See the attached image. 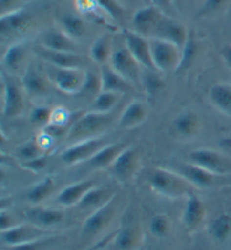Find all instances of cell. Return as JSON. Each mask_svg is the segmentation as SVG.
<instances>
[{"label":"cell","instance_id":"52a82bcc","mask_svg":"<svg viewBox=\"0 0 231 250\" xmlns=\"http://www.w3.org/2000/svg\"><path fill=\"white\" fill-rule=\"evenodd\" d=\"M108 64L134 87L139 83L141 84L142 69L144 68L139 64V62L129 52L126 45L117 47V49L114 47Z\"/></svg>","mask_w":231,"mask_h":250},{"label":"cell","instance_id":"f907efd6","mask_svg":"<svg viewBox=\"0 0 231 250\" xmlns=\"http://www.w3.org/2000/svg\"><path fill=\"white\" fill-rule=\"evenodd\" d=\"M17 223L18 222H16L12 213L3 208L1 209V213H0V231L10 229L12 227L16 226Z\"/></svg>","mask_w":231,"mask_h":250},{"label":"cell","instance_id":"ba28073f","mask_svg":"<svg viewBox=\"0 0 231 250\" xmlns=\"http://www.w3.org/2000/svg\"><path fill=\"white\" fill-rule=\"evenodd\" d=\"M105 145H107L105 135L101 138L73 143V145L67 146V148L61 152L60 159L67 166H77V165L89 161L95 156V153Z\"/></svg>","mask_w":231,"mask_h":250},{"label":"cell","instance_id":"603a6c76","mask_svg":"<svg viewBox=\"0 0 231 250\" xmlns=\"http://www.w3.org/2000/svg\"><path fill=\"white\" fill-rule=\"evenodd\" d=\"M149 109L145 102L140 99H133L126 106L117 120V126L121 130H132L140 126L148 119Z\"/></svg>","mask_w":231,"mask_h":250},{"label":"cell","instance_id":"e575fe53","mask_svg":"<svg viewBox=\"0 0 231 250\" xmlns=\"http://www.w3.org/2000/svg\"><path fill=\"white\" fill-rule=\"evenodd\" d=\"M122 96V94L102 90L91 102L93 111L100 113H113L116 106L119 105Z\"/></svg>","mask_w":231,"mask_h":250},{"label":"cell","instance_id":"816d5d0a","mask_svg":"<svg viewBox=\"0 0 231 250\" xmlns=\"http://www.w3.org/2000/svg\"><path fill=\"white\" fill-rule=\"evenodd\" d=\"M20 0H0V7H1V15L13 12V10L20 8L18 7Z\"/></svg>","mask_w":231,"mask_h":250},{"label":"cell","instance_id":"f1b7e54d","mask_svg":"<svg viewBox=\"0 0 231 250\" xmlns=\"http://www.w3.org/2000/svg\"><path fill=\"white\" fill-rule=\"evenodd\" d=\"M114 39L111 33H104L96 38L89 49L90 60L101 67L109 62L114 51Z\"/></svg>","mask_w":231,"mask_h":250},{"label":"cell","instance_id":"d6986e66","mask_svg":"<svg viewBox=\"0 0 231 250\" xmlns=\"http://www.w3.org/2000/svg\"><path fill=\"white\" fill-rule=\"evenodd\" d=\"M34 52L41 60L57 68L84 69L87 64L86 58L79 52H58L46 50L40 45L36 47Z\"/></svg>","mask_w":231,"mask_h":250},{"label":"cell","instance_id":"9c48e42d","mask_svg":"<svg viewBox=\"0 0 231 250\" xmlns=\"http://www.w3.org/2000/svg\"><path fill=\"white\" fill-rule=\"evenodd\" d=\"M141 167V156L138 149L134 146H127L114 164L108 169L113 177L120 183H129L134 179Z\"/></svg>","mask_w":231,"mask_h":250},{"label":"cell","instance_id":"9f6ffc18","mask_svg":"<svg viewBox=\"0 0 231 250\" xmlns=\"http://www.w3.org/2000/svg\"><path fill=\"white\" fill-rule=\"evenodd\" d=\"M225 192H227V193H231V185H228L227 187H225Z\"/></svg>","mask_w":231,"mask_h":250},{"label":"cell","instance_id":"44dd1931","mask_svg":"<svg viewBox=\"0 0 231 250\" xmlns=\"http://www.w3.org/2000/svg\"><path fill=\"white\" fill-rule=\"evenodd\" d=\"M32 17L23 7L13 10V12L1 15L0 17V34L3 39L12 38L31 26Z\"/></svg>","mask_w":231,"mask_h":250},{"label":"cell","instance_id":"ee69618b","mask_svg":"<svg viewBox=\"0 0 231 250\" xmlns=\"http://www.w3.org/2000/svg\"><path fill=\"white\" fill-rule=\"evenodd\" d=\"M70 117H71V113L69 112L64 106H58V107L53 108L52 116H51L49 124L54 125V126H59V127L69 128L68 124L70 122Z\"/></svg>","mask_w":231,"mask_h":250},{"label":"cell","instance_id":"cb8c5ba5","mask_svg":"<svg viewBox=\"0 0 231 250\" xmlns=\"http://www.w3.org/2000/svg\"><path fill=\"white\" fill-rule=\"evenodd\" d=\"M96 185V182L93 179H83V181L72 183L59 192L56 198L57 203L64 208L79 205L86 194Z\"/></svg>","mask_w":231,"mask_h":250},{"label":"cell","instance_id":"11a10c76","mask_svg":"<svg viewBox=\"0 0 231 250\" xmlns=\"http://www.w3.org/2000/svg\"><path fill=\"white\" fill-rule=\"evenodd\" d=\"M185 1L186 0H174V3H175V8L177 12H181L183 9V7L185 5Z\"/></svg>","mask_w":231,"mask_h":250},{"label":"cell","instance_id":"9a60e30c","mask_svg":"<svg viewBox=\"0 0 231 250\" xmlns=\"http://www.w3.org/2000/svg\"><path fill=\"white\" fill-rule=\"evenodd\" d=\"M179 172L186 181H188L194 188L208 189L214 187L219 182H221L223 176H219L213 172L209 171L208 169L199 166V165L190 163H181L174 169Z\"/></svg>","mask_w":231,"mask_h":250},{"label":"cell","instance_id":"680465c9","mask_svg":"<svg viewBox=\"0 0 231 250\" xmlns=\"http://www.w3.org/2000/svg\"><path fill=\"white\" fill-rule=\"evenodd\" d=\"M101 250H102V249H101Z\"/></svg>","mask_w":231,"mask_h":250},{"label":"cell","instance_id":"3957f363","mask_svg":"<svg viewBox=\"0 0 231 250\" xmlns=\"http://www.w3.org/2000/svg\"><path fill=\"white\" fill-rule=\"evenodd\" d=\"M149 40L155 69L161 73L178 71L182 63V49L160 39L151 38Z\"/></svg>","mask_w":231,"mask_h":250},{"label":"cell","instance_id":"2e32d148","mask_svg":"<svg viewBox=\"0 0 231 250\" xmlns=\"http://www.w3.org/2000/svg\"><path fill=\"white\" fill-rule=\"evenodd\" d=\"M189 34V31L186 28L184 24L181 23L178 20H176L174 16L165 15L161 18L160 23L157 26L156 31L153 32L151 38L170 42L175 44L176 46H178L179 49H183V46L188 42Z\"/></svg>","mask_w":231,"mask_h":250},{"label":"cell","instance_id":"8fae6325","mask_svg":"<svg viewBox=\"0 0 231 250\" xmlns=\"http://www.w3.org/2000/svg\"><path fill=\"white\" fill-rule=\"evenodd\" d=\"M21 84L26 96L32 99L45 97L50 93V86H52L46 72H43L34 61L29 62L21 76Z\"/></svg>","mask_w":231,"mask_h":250},{"label":"cell","instance_id":"74e56055","mask_svg":"<svg viewBox=\"0 0 231 250\" xmlns=\"http://www.w3.org/2000/svg\"><path fill=\"white\" fill-rule=\"evenodd\" d=\"M149 230L156 238H166L171 231V220L167 214H156L149 224Z\"/></svg>","mask_w":231,"mask_h":250},{"label":"cell","instance_id":"ab89813d","mask_svg":"<svg viewBox=\"0 0 231 250\" xmlns=\"http://www.w3.org/2000/svg\"><path fill=\"white\" fill-rule=\"evenodd\" d=\"M17 153L21 161L33 160V159H36V158L44 156V154H47L41 149V146H39L36 139H31L25 143H23V145L18 148Z\"/></svg>","mask_w":231,"mask_h":250},{"label":"cell","instance_id":"f35d334b","mask_svg":"<svg viewBox=\"0 0 231 250\" xmlns=\"http://www.w3.org/2000/svg\"><path fill=\"white\" fill-rule=\"evenodd\" d=\"M102 91V82L100 72L94 71H86V79L84 83L83 89L79 95L89 98L91 102Z\"/></svg>","mask_w":231,"mask_h":250},{"label":"cell","instance_id":"836d02e7","mask_svg":"<svg viewBox=\"0 0 231 250\" xmlns=\"http://www.w3.org/2000/svg\"><path fill=\"white\" fill-rule=\"evenodd\" d=\"M141 84L147 96L155 98L165 87L163 73L156 69H142Z\"/></svg>","mask_w":231,"mask_h":250},{"label":"cell","instance_id":"484cf974","mask_svg":"<svg viewBox=\"0 0 231 250\" xmlns=\"http://www.w3.org/2000/svg\"><path fill=\"white\" fill-rule=\"evenodd\" d=\"M25 218L28 222L43 229L49 230L50 228L58 226L64 220L63 211L52 208H41L36 205L35 208L25 211Z\"/></svg>","mask_w":231,"mask_h":250},{"label":"cell","instance_id":"ffe728a7","mask_svg":"<svg viewBox=\"0 0 231 250\" xmlns=\"http://www.w3.org/2000/svg\"><path fill=\"white\" fill-rule=\"evenodd\" d=\"M205 218H207V208L204 202L193 190L186 197L185 208L183 211V223L189 232H195L202 227Z\"/></svg>","mask_w":231,"mask_h":250},{"label":"cell","instance_id":"4dcf8cb0","mask_svg":"<svg viewBox=\"0 0 231 250\" xmlns=\"http://www.w3.org/2000/svg\"><path fill=\"white\" fill-rule=\"evenodd\" d=\"M114 197V190L107 188V187H102L96 185L86 194V196L84 197V200L82 202H80L78 207L82 208L96 209L103 207V205H105L106 203H108V202L112 201Z\"/></svg>","mask_w":231,"mask_h":250},{"label":"cell","instance_id":"7bdbcfd3","mask_svg":"<svg viewBox=\"0 0 231 250\" xmlns=\"http://www.w3.org/2000/svg\"><path fill=\"white\" fill-rule=\"evenodd\" d=\"M57 237L53 234L44 237L38 240L26 242V244H21L18 246H14V247H3L2 250H44L47 246H50L52 242L56 240Z\"/></svg>","mask_w":231,"mask_h":250},{"label":"cell","instance_id":"e0dca14e","mask_svg":"<svg viewBox=\"0 0 231 250\" xmlns=\"http://www.w3.org/2000/svg\"><path fill=\"white\" fill-rule=\"evenodd\" d=\"M124 45L129 50V52L134 57L144 69H155L151 58V47H150V40L139 33L126 29L123 32Z\"/></svg>","mask_w":231,"mask_h":250},{"label":"cell","instance_id":"83f0119b","mask_svg":"<svg viewBox=\"0 0 231 250\" xmlns=\"http://www.w3.org/2000/svg\"><path fill=\"white\" fill-rule=\"evenodd\" d=\"M100 76L102 82V90L104 91H113V93L124 95L134 89L133 84L119 75L108 63L101 65Z\"/></svg>","mask_w":231,"mask_h":250},{"label":"cell","instance_id":"4316f807","mask_svg":"<svg viewBox=\"0 0 231 250\" xmlns=\"http://www.w3.org/2000/svg\"><path fill=\"white\" fill-rule=\"evenodd\" d=\"M129 146L126 142H113L107 143L103 146L102 149L95 153V156L89 161H87V165L89 168L102 170V169H108L114 164L116 158L120 156L126 146Z\"/></svg>","mask_w":231,"mask_h":250},{"label":"cell","instance_id":"4fadbf2b","mask_svg":"<svg viewBox=\"0 0 231 250\" xmlns=\"http://www.w3.org/2000/svg\"><path fill=\"white\" fill-rule=\"evenodd\" d=\"M116 213V196L103 207L94 209L83 223L82 234L84 238L97 236L113 222Z\"/></svg>","mask_w":231,"mask_h":250},{"label":"cell","instance_id":"db71d44e","mask_svg":"<svg viewBox=\"0 0 231 250\" xmlns=\"http://www.w3.org/2000/svg\"><path fill=\"white\" fill-rule=\"evenodd\" d=\"M220 146H222L223 150H225V152H227L229 156H231V138L222 139L221 141H220Z\"/></svg>","mask_w":231,"mask_h":250},{"label":"cell","instance_id":"8d00e7d4","mask_svg":"<svg viewBox=\"0 0 231 250\" xmlns=\"http://www.w3.org/2000/svg\"><path fill=\"white\" fill-rule=\"evenodd\" d=\"M209 231L214 240L226 241L231 234V216L227 213H220L210 223Z\"/></svg>","mask_w":231,"mask_h":250},{"label":"cell","instance_id":"681fc988","mask_svg":"<svg viewBox=\"0 0 231 250\" xmlns=\"http://www.w3.org/2000/svg\"><path fill=\"white\" fill-rule=\"evenodd\" d=\"M35 139H36V141H38L39 146H41V149L45 153L49 152L50 150L53 148L54 142H56V139H54L53 137H51L49 133H46V132L43 130H41L40 134Z\"/></svg>","mask_w":231,"mask_h":250},{"label":"cell","instance_id":"f6af8a7d","mask_svg":"<svg viewBox=\"0 0 231 250\" xmlns=\"http://www.w3.org/2000/svg\"><path fill=\"white\" fill-rule=\"evenodd\" d=\"M195 40H194L193 35L189 34V38L188 40V42L182 49V63L181 67H179V70H183L189 65V62H192L193 58L195 57L196 51H197V45H196ZM178 70V71H179Z\"/></svg>","mask_w":231,"mask_h":250},{"label":"cell","instance_id":"b9f144b4","mask_svg":"<svg viewBox=\"0 0 231 250\" xmlns=\"http://www.w3.org/2000/svg\"><path fill=\"white\" fill-rule=\"evenodd\" d=\"M97 2L98 6H100V9L105 12L107 16L117 21H123L126 12L119 0H97Z\"/></svg>","mask_w":231,"mask_h":250},{"label":"cell","instance_id":"c3c4849f","mask_svg":"<svg viewBox=\"0 0 231 250\" xmlns=\"http://www.w3.org/2000/svg\"><path fill=\"white\" fill-rule=\"evenodd\" d=\"M150 5L155 6L156 8H158L160 12L168 16H174V14L177 12L175 8L174 0H151Z\"/></svg>","mask_w":231,"mask_h":250},{"label":"cell","instance_id":"ac0fdd59","mask_svg":"<svg viewBox=\"0 0 231 250\" xmlns=\"http://www.w3.org/2000/svg\"><path fill=\"white\" fill-rule=\"evenodd\" d=\"M165 16L163 12L152 5H147L135 12L131 18L132 31L150 39L160 23L161 18Z\"/></svg>","mask_w":231,"mask_h":250},{"label":"cell","instance_id":"f5cc1de1","mask_svg":"<svg viewBox=\"0 0 231 250\" xmlns=\"http://www.w3.org/2000/svg\"><path fill=\"white\" fill-rule=\"evenodd\" d=\"M220 56L223 61V63L228 69L231 70V43L227 44L220 51Z\"/></svg>","mask_w":231,"mask_h":250},{"label":"cell","instance_id":"6f0895ef","mask_svg":"<svg viewBox=\"0 0 231 250\" xmlns=\"http://www.w3.org/2000/svg\"><path fill=\"white\" fill-rule=\"evenodd\" d=\"M144 2H145L146 6L147 5H150V3H151V0H144Z\"/></svg>","mask_w":231,"mask_h":250},{"label":"cell","instance_id":"8992f818","mask_svg":"<svg viewBox=\"0 0 231 250\" xmlns=\"http://www.w3.org/2000/svg\"><path fill=\"white\" fill-rule=\"evenodd\" d=\"M190 163L208 169L209 171L223 177L231 175V156L210 148H199L189 153Z\"/></svg>","mask_w":231,"mask_h":250},{"label":"cell","instance_id":"7a4b0ae2","mask_svg":"<svg viewBox=\"0 0 231 250\" xmlns=\"http://www.w3.org/2000/svg\"><path fill=\"white\" fill-rule=\"evenodd\" d=\"M149 186L153 192L168 200L188 197L194 187L174 169L158 167L153 169L149 177Z\"/></svg>","mask_w":231,"mask_h":250},{"label":"cell","instance_id":"7dc6e473","mask_svg":"<svg viewBox=\"0 0 231 250\" xmlns=\"http://www.w3.org/2000/svg\"><path fill=\"white\" fill-rule=\"evenodd\" d=\"M47 165V154L36 158V159L28 160V161H21V167L27 170H31L33 172H40L42 171Z\"/></svg>","mask_w":231,"mask_h":250},{"label":"cell","instance_id":"30bf717a","mask_svg":"<svg viewBox=\"0 0 231 250\" xmlns=\"http://www.w3.org/2000/svg\"><path fill=\"white\" fill-rule=\"evenodd\" d=\"M31 52V44L26 40H20L10 44L2 57L1 64L3 72L14 77L23 75L25 69L32 61L28 58Z\"/></svg>","mask_w":231,"mask_h":250},{"label":"cell","instance_id":"7402d4cb","mask_svg":"<svg viewBox=\"0 0 231 250\" xmlns=\"http://www.w3.org/2000/svg\"><path fill=\"white\" fill-rule=\"evenodd\" d=\"M40 46L46 50L58 52H78V44L76 40L59 27L49 28L40 36Z\"/></svg>","mask_w":231,"mask_h":250},{"label":"cell","instance_id":"d590c367","mask_svg":"<svg viewBox=\"0 0 231 250\" xmlns=\"http://www.w3.org/2000/svg\"><path fill=\"white\" fill-rule=\"evenodd\" d=\"M231 5V0H204L197 12L201 20H214L222 16Z\"/></svg>","mask_w":231,"mask_h":250},{"label":"cell","instance_id":"6da1fadb","mask_svg":"<svg viewBox=\"0 0 231 250\" xmlns=\"http://www.w3.org/2000/svg\"><path fill=\"white\" fill-rule=\"evenodd\" d=\"M114 112L100 113L90 111L79 116L69 127L65 135V143L68 146L86 140L104 137L108 128L114 123Z\"/></svg>","mask_w":231,"mask_h":250},{"label":"cell","instance_id":"7c38bea8","mask_svg":"<svg viewBox=\"0 0 231 250\" xmlns=\"http://www.w3.org/2000/svg\"><path fill=\"white\" fill-rule=\"evenodd\" d=\"M49 230L40 228L31 222L17 223L16 226L7 229L5 231H0V239L3 247H14L21 244H26L38 239L50 236Z\"/></svg>","mask_w":231,"mask_h":250},{"label":"cell","instance_id":"bcb514c9","mask_svg":"<svg viewBox=\"0 0 231 250\" xmlns=\"http://www.w3.org/2000/svg\"><path fill=\"white\" fill-rule=\"evenodd\" d=\"M75 7L82 15L95 14L100 8L97 0H75Z\"/></svg>","mask_w":231,"mask_h":250},{"label":"cell","instance_id":"d6a6232c","mask_svg":"<svg viewBox=\"0 0 231 250\" xmlns=\"http://www.w3.org/2000/svg\"><path fill=\"white\" fill-rule=\"evenodd\" d=\"M59 28H61L65 34L73 40H79L85 36L87 26L85 21L78 15L64 14L59 18Z\"/></svg>","mask_w":231,"mask_h":250},{"label":"cell","instance_id":"277c9868","mask_svg":"<svg viewBox=\"0 0 231 250\" xmlns=\"http://www.w3.org/2000/svg\"><path fill=\"white\" fill-rule=\"evenodd\" d=\"M2 86V115L8 120L20 117L25 111V97L26 94L21 83L14 80V76L1 73Z\"/></svg>","mask_w":231,"mask_h":250},{"label":"cell","instance_id":"5b68a950","mask_svg":"<svg viewBox=\"0 0 231 250\" xmlns=\"http://www.w3.org/2000/svg\"><path fill=\"white\" fill-rule=\"evenodd\" d=\"M45 72L52 86L67 95H79L86 79L84 69L57 68L47 64Z\"/></svg>","mask_w":231,"mask_h":250},{"label":"cell","instance_id":"60d3db41","mask_svg":"<svg viewBox=\"0 0 231 250\" xmlns=\"http://www.w3.org/2000/svg\"><path fill=\"white\" fill-rule=\"evenodd\" d=\"M53 108L47 105H35L29 113V121L35 126L45 127L50 123Z\"/></svg>","mask_w":231,"mask_h":250},{"label":"cell","instance_id":"d4e9b609","mask_svg":"<svg viewBox=\"0 0 231 250\" xmlns=\"http://www.w3.org/2000/svg\"><path fill=\"white\" fill-rule=\"evenodd\" d=\"M145 239L142 227L138 223H127L115 234L113 246L115 250H139Z\"/></svg>","mask_w":231,"mask_h":250},{"label":"cell","instance_id":"1f68e13d","mask_svg":"<svg viewBox=\"0 0 231 250\" xmlns=\"http://www.w3.org/2000/svg\"><path fill=\"white\" fill-rule=\"evenodd\" d=\"M56 188V182L52 176H45L39 183L33 185L27 192V201L33 205H39L52 196Z\"/></svg>","mask_w":231,"mask_h":250},{"label":"cell","instance_id":"f546056e","mask_svg":"<svg viewBox=\"0 0 231 250\" xmlns=\"http://www.w3.org/2000/svg\"><path fill=\"white\" fill-rule=\"evenodd\" d=\"M209 99L215 109L231 116V83H214L209 90Z\"/></svg>","mask_w":231,"mask_h":250},{"label":"cell","instance_id":"5bb4252c","mask_svg":"<svg viewBox=\"0 0 231 250\" xmlns=\"http://www.w3.org/2000/svg\"><path fill=\"white\" fill-rule=\"evenodd\" d=\"M171 135L181 141H189L199 137L202 132L203 122L200 114L185 109L178 114L171 122Z\"/></svg>","mask_w":231,"mask_h":250}]
</instances>
